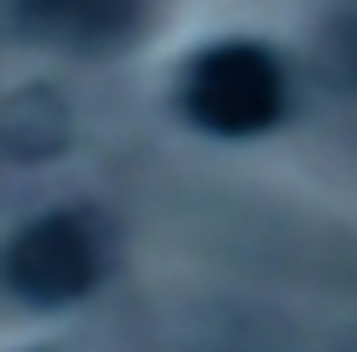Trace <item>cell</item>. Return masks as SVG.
Segmentation results:
<instances>
[{
    "label": "cell",
    "mask_w": 357,
    "mask_h": 352,
    "mask_svg": "<svg viewBox=\"0 0 357 352\" xmlns=\"http://www.w3.org/2000/svg\"><path fill=\"white\" fill-rule=\"evenodd\" d=\"M181 108L196 128L215 137H255L284 113V69L269 49L250 40L211 45L186 69Z\"/></svg>",
    "instance_id": "cell-1"
},
{
    "label": "cell",
    "mask_w": 357,
    "mask_h": 352,
    "mask_svg": "<svg viewBox=\"0 0 357 352\" xmlns=\"http://www.w3.org/2000/svg\"><path fill=\"white\" fill-rule=\"evenodd\" d=\"M0 274L15 298L35 308H64L103 279V240L74 211L40 215L10 240Z\"/></svg>",
    "instance_id": "cell-2"
},
{
    "label": "cell",
    "mask_w": 357,
    "mask_h": 352,
    "mask_svg": "<svg viewBox=\"0 0 357 352\" xmlns=\"http://www.w3.org/2000/svg\"><path fill=\"white\" fill-rule=\"evenodd\" d=\"M40 15L69 35H113L128 25L132 0H35Z\"/></svg>",
    "instance_id": "cell-3"
}]
</instances>
